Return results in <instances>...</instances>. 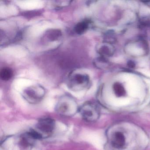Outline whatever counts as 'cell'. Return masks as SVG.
<instances>
[{"instance_id":"6da1fadb","label":"cell","mask_w":150,"mask_h":150,"mask_svg":"<svg viewBox=\"0 0 150 150\" xmlns=\"http://www.w3.org/2000/svg\"><path fill=\"white\" fill-rule=\"evenodd\" d=\"M37 139L29 131L6 138L1 144V150H32Z\"/></svg>"},{"instance_id":"7a4b0ae2","label":"cell","mask_w":150,"mask_h":150,"mask_svg":"<svg viewBox=\"0 0 150 150\" xmlns=\"http://www.w3.org/2000/svg\"><path fill=\"white\" fill-rule=\"evenodd\" d=\"M79 109L75 99L68 95L61 96L55 107V110L59 115L66 117L73 116L79 112Z\"/></svg>"},{"instance_id":"3957f363","label":"cell","mask_w":150,"mask_h":150,"mask_svg":"<svg viewBox=\"0 0 150 150\" xmlns=\"http://www.w3.org/2000/svg\"><path fill=\"white\" fill-rule=\"evenodd\" d=\"M56 127L55 122L50 117L39 119L35 128L29 131L37 140L47 138L51 136Z\"/></svg>"},{"instance_id":"277c9868","label":"cell","mask_w":150,"mask_h":150,"mask_svg":"<svg viewBox=\"0 0 150 150\" xmlns=\"http://www.w3.org/2000/svg\"><path fill=\"white\" fill-rule=\"evenodd\" d=\"M90 84V78L88 75L77 71L71 73L67 81L68 88L73 91H80L86 89Z\"/></svg>"},{"instance_id":"5b68a950","label":"cell","mask_w":150,"mask_h":150,"mask_svg":"<svg viewBox=\"0 0 150 150\" xmlns=\"http://www.w3.org/2000/svg\"><path fill=\"white\" fill-rule=\"evenodd\" d=\"M45 94V88L39 85H35L23 90V96L30 104H37L41 102Z\"/></svg>"},{"instance_id":"8992f818","label":"cell","mask_w":150,"mask_h":150,"mask_svg":"<svg viewBox=\"0 0 150 150\" xmlns=\"http://www.w3.org/2000/svg\"><path fill=\"white\" fill-rule=\"evenodd\" d=\"M79 113L82 118L87 122H96L100 117L99 107L93 102H87L79 109Z\"/></svg>"},{"instance_id":"52a82bcc","label":"cell","mask_w":150,"mask_h":150,"mask_svg":"<svg viewBox=\"0 0 150 150\" xmlns=\"http://www.w3.org/2000/svg\"><path fill=\"white\" fill-rule=\"evenodd\" d=\"M97 52L101 57L107 58L113 56L115 53V48L111 44L104 42L98 46Z\"/></svg>"},{"instance_id":"ba28073f","label":"cell","mask_w":150,"mask_h":150,"mask_svg":"<svg viewBox=\"0 0 150 150\" xmlns=\"http://www.w3.org/2000/svg\"><path fill=\"white\" fill-rule=\"evenodd\" d=\"M125 143V137L121 132H117L113 135L111 139V144L113 147L121 149L124 146Z\"/></svg>"},{"instance_id":"9c48e42d","label":"cell","mask_w":150,"mask_h":150,"mask_svg":"<svg viewBox=\"0 0 150 150\" xmlns=\"http://www.w3.org/2000/svg\"><path fill=\"white\" fill-rule=\"evenodd\" d=\"M91 22L88 20H85L78 23L74 27V31L79 35H83L90 27Z\"/></svg>"},{"instance_id":"30bf717a","label":"cell","mask_w":150,"mask_h":150,"mask_svg":"<svg viewBox=\"0 0 150 150\" xmlns=\"http://www.w3.org/2000/svg\"><path fill=\"white\" fill-rule=\"evenodd\" d=\"M62 35V32L59 30L50 29L45 32V36L48 41L53 42L60 38Z\"/></svg>"},{"instance_id":"8fae6325","label":"cell","mask_w":150,"mask_h":150,"mask_svg":"<svg viewBox=\"0 0 150 150\" xmlns=\"http://www.w3.org/2000/svg\"><path fill=\"white\" fill-rule=\"evenodd\" d=\"M95 66L100 69H104L109 67L110 63L107 58L100 56L94 60Z\"/></svg>"},{"instance_id":"7c38bea8","label":"cell","mask_w":150,"mask_h":150,"mask_svg":"<svg viewBox=\"0 0 150 150\" xmlns=\"http://www.w3.org/2000/svg\"><path fill=\"white\" fill-rule=\"evenodd\" d=\"M13 75V72L11 68L5 67L0 71V77L3 81H8L12 79Z\"/></svg>"},{"instance_id":"4fadbf2b","label":"cell","mask_w":150,"mask_h":150,"mask_svg":"<svg viewBox=\"0 0 150 150\" xmlns=\"http://www.w3.org/2000/svg\"><path fill=\"white\" fill-rule=\"evenodd\" d=\"M113 90L115 95L117 97H122L126 94L125 88L121 83L116 82L113 85Z\"/></svg>"},{"instance_id":"5bb4252c","label":"cell","mask_w":150,"mask_h":150,"mask_svg":"<svg viewBox=\"0 0 150 150\" xmlns=\"http://www.w3.org/2000/svg\"><path fill=\"white\" fill-rule=\"evenodd\" d=\"M54 2V6L56 8H61L67 6L68 5H70L71 3V1H55Z\"/></svg>"},{"instance_id":"9a60e30c","label":"cell","mask_w":150,"mask_h":150,"mask_svg":"<svg viewBox=\"0 0 150 150\" xmlns=\"http://www.w3.org/2000/svg\"><path fill=\"white\" fill-rule=\"evenodd\" d=\"M128 66H129L130 67L133 68L135 66V63H134V62H132V61H129L128 62Z\"/></svg>"}]
</instances>
